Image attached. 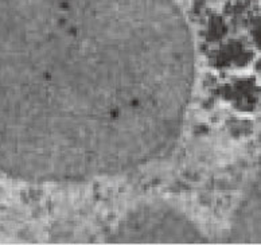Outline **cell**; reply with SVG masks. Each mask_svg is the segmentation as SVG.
Returning a JSON list of instances; mask_svg holds the SVG:
<instances>
[{
	"label": "cell",
	"instance_id": "obj_1",
	"mask_svg": "<svg viewBox=\"0 0 261 245\" xmlns=\"http://www.w3.org/2000/svg\"><path fill=\"white\" fill-rule=\"evenodd\" d=\"M257 213H258V217H257V221H258V232H260V234H261V189H260V195H258Z\"/></svg>",
	"mask_w": 261,
	"mask_h": 245
}]
</instances>
